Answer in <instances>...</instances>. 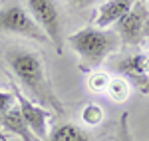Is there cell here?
I'll return each instance as SVG.
<instances>
[{
	"label": "cell",
	"instance_id": "cell-15",
	"mask_svg": "<svg viewBox=\"0 0 149 141\" xmlns=\"http://www.w3.org/2000/svg\"><path fill=\"white\" fill-rule=\"evenodd\" d=\"M68 2L76 8H88V6H93L97 0H68Z\"/></svg>",
	"mask_w": 149,
	"mask_h": 141
},
{
	"label": "cell",
	"instance_id": "cell-18",
	"mask_svg": "<svg viewBox=\"0 0 149 141\" xmlns=\"http://www.w3.org/2000/svg\"><path fill=\"white\" fill-rule=\"evenodd\" d=\"M141 2H145V4H147V0H141Z\"/></svg>",
	"mask_w": 149,
	"mask_h": 141
},
{
	"label": "cell",
	"instance_id": "cell-13",
	"mask_svg": "<svg viewBox=\"0 0 149 141\" xmlns=\"http://www.w3.org/2000/svg\"><path fill=\"white\" fill-rule=\"evenodd\" d=\"M16 106V97H14V92H4L0 90V119L4 117V113L12 109Z\"/></svg>",
	"mask_w": 149,
	"mask_h": 141
},
{
	"label": "cell",
	"instance_id": "cell-2",
	"mask_svg": "<svg viewBox=\"0 0 149 141\" xmlns=\"http://www.w3.org/2000/svg\"><path fill=\"white\" fill-rule=\"evenodd\" d=\"M68 46L80 56L81 70H95L100 68L109 54L119 50L121 42L113 30L88 26L66 38Z\"/></svg>",
	"mask_w": 149,
	"mask_h": 141
},
{
	"label": "cell",
	"instance_id": "cell-9",
	"mask_svg": "<svg viewBox=\"0 0 149 141\" xmlns=\"http://www.w3.org/2000/svg\"><path fill=\"white\" fill-rule=\"evenodd\" d=\"M46 141H92V137L74 123H58L54 129L48 133Z\"/></svg>",
	"mask_w": 149,
	"mask_h": 141
},
{
	"label": "cell",
	"instance_id": "cell-3",
	"mask_svg": "<svg viewBox=\"0 0 149 141\" xmlns=\"http://www.w3.org/2000/svg\"><path fill=\"white\" fill-rule=\"evenodd\" d=\"M30 16L38 28L46 34L48 42L56 48L58 54L64 52V14L56 0H24Z\"/></svg>",
	"mask_w": 149,
	"mask_h": 141
},
{
	"label": "cell",
	"instance_id": "cell-11",
	"mask_svg": "<svg viewBox=\"0 0 149 141\" xmlns=\"http://www.w3.org/2000/svg\"><path fill=\"white\" fill-rule=\"evenodd\" d=\"M109 82H111V78H109L105 72H95L93 70L92 74L88 76V88H90V92H93V94H105L107 88H109Z\"/></svg>",
	"mask_w": 149,
	"mask_h": 141
},
{
	"label": "cell",
	"instance_id": "cell-16",
	"mask_svg": "<svg viewBox=\"0 0 149 141\" xmlns=\"http://www.w3.org/2000/svg\"><path fill=\"white\" fill-rule=\"evenodd\" d=\"M0 141H8V133H4V131H0Z\"/></svg>",
	"mask_w": 149,
	"mask_h": 141
},
{
	"label": "cell",
	"instance_id": "cell-1",
	"mask_svg": "<svg viewBox=\"0 0 149 141\" xmlns=\"http://www.w3.org/2000/svg\"><path fill=\"white\" fill-rule=\"evenodd\" d=\"M4 60L8 64V68L12 70V74L16 76L18 83L22 85V94L26 97L44 106L46 109H54L56 113H64V103L60 101L58 94L52 88V82L46 74L40 54H36L34 50L12 48L4 54Z\"/></svg>",
	"mask_w": 149,
	"mask_h": 141
},
{
	"label": "cell",
	"instance_id": "cell-19",
	"mask_svg": "<svg viewBox=\"0 0 149 141\" xmlns=\"http://www.w3.org/2000/svg\"><path fill=\"white\" fill-rule=\"evenodd\" d=\"M147 56H149V50H147Z\"/></svg>",
	"mask_w": 149,
	"mask_h": 141
},
{
	"label": "cell",
	"instance_id": "cell-7",
	"mask_svg": "<svg viewBox=\"0 0 149 141\" xmlns=\"http://www.w3.org/2000/svg\"><path fill=\"white\" fill-rule=\"evenodd\" d=\"M137 0H105L97 8L95 14V28H109L117 20H121L127 12L135 6Z\"/></svg>",
	"mask_w": 149,
	"mask_h": 141
},
{
	"label": "cell",
	"instance_id": "cell-10",
	"mask_svg": "<svg viewBox=\"0 0 149 141\" xmlns=\"http://www.w3.org/2000/svg\"><path fill=\"white\" fill-rule=\"evenodd\" d=\"M105 94L109 95L113 101L121 103V101H125L127 97L131 95V85H129V82H127L123 76H119V78H111L109 88H107V92H105Z\"/></svg>",
	"mask_w": 149,
	"mask_h": 141
},
{
	"label": "cell",
	"instance_id": "cell-4",
	"mask_svg": "<svg viewBox=\"0 0 149 141\" xmlns=\"http://www.w3.org/2000/svg\"><path fill=\"white\" fill-rule=\"evenodd\" d=\"M0 32L22 36V38L34 40V42H40V44L48 42L46 34L38 28V24L30 16V12L26 10L20 2H10V4L0 8Z\"/></svg>",
	"mask_w": 149,
	"mask_h": 141
},
{
	"label": "cell",
	"instance_id": "cell-17",
	"mask_svg": "<svg viewBox=\"0 0 149 141\" xmlns=\"http://www.w3.org/2000/svg\"><path fill=\"white\" fill-rule=\"evenodd\" d=\"M145 38H149V20H147V24H145Z\"/></svg>",
	"mask_w": 149,
	"mask_h": 141
},
{
	"label": "cell",
	"instance_id": "cell-6",
	"mask_svg": "<svg viewBox=\"0 0 149 141\" xmlns=\"http://www.w3.org/2000/svg\"><path fill=\"white\" fill-rule=\"evenodd\" d=\"M14 97H16V103H18V107H20V111H22V115H24V119H26V123H28L30 131L34 133V137H36V139L46 141L50 109H46L44 106H40V103L32 101V99L26 97L20 90H14Z\"/></svg>",
	"mask_w": 149,
	"mask_h": 141
},
{
	"label": "cell",
	"instance_id": "cell-5",
	"mask_svg": "<svg viewBox=\"0 0 149 141\" xmlns=\"http://www.w3.org/2000/svg\"><path fill=\"white\" fill-rule=\"evenodd\" d=\"M147 20H149L147 4L137 0L133 8L127 12L121 20H117L113 24V32L117 34L119 42L123 46L137 48L145 40V24H147Z\"/></svg>",
	"mask_w": 149,
	"mask_h": 141
},
{
	"label": "cell",
	"instance_id": "cell-8",
	"mask_svg": "<svg viewBox=\"0 0 149 141\" xmlns=\"http://www.w3.org/2000/svg\"><path fill=\"white\" fill-rule=\"evenodd\" d=\"M0 125H2L4 133L16 135V137H20L22 141H34L36 139L34 133L30 131V127H28V123H26V119H24L18 103L4 113V117L0 119Z\"/></svg>",
	"mask_w": 149,
	"mask_h": 141
},
{
	"label": "cell",
	"instance_id": "cell-12",
	"mask_svg": "<svg viewBox=\"0 0 149 141\" xmlns=\"http://www.w3.org/2000/svg\"><path fill=\"white\" fill-rule=\"evenodd\" d=\"M81 121L86 125H100L103 121V109L97 103H88V106L81 109Z\"/></svg>",
	"mask_w": 149,
	"mask_h": 141
},
{
	"label": "cell",
	"instance_id": "cell-14",
	"mask_svg": "<svg viewBox=\"0 0 149 141\" xmlns=\"http://www.w3.org/2000/svg\"><path fill=\"white\" fill-rule=\"evenodd\" d=\"M127 119H129V113H123V115L119 117V125H117V141H133V135H131V131H129Z\"/></svg>",
	"mask_w": 149,
	"mask_h": 141
}]
</instances>
